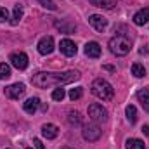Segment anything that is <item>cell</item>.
Wrapping results in <instances>:
<instances>
[{"mask_svg": "<svg viewBox=\"0 0 149 149\" xmlns=\"http://www.w3.org/2000/svg\"><path fill=\"white\" fill-rule=\"evenodd\" d=\"M81 74L74 70L70 71H63V73H47V71H40V73L31 76V83L38 88H49V87H63L68 83H73L76 80H80Z\"/></svg>", "mask_w": 149, "mask_h": 149, "instance_id": "obj_1", "label": "cell"}, {"mask_svg": "<svg viewBox=\"0 0 149 149\" xmlns=\"http://www.w3.org/2000/svg\"><path fill=\"white\" fill-rule=\"evenodd\" d=\"M92 94H94L97 99H101V101H111L113 95H114V88H113V85L108 80H104V78H95V80L92 81Z\"/></svg>", "mask_w": 149, "mask_h": 149, "instance_id": "obj_2", "label": "cell"}, {"mask_svg": "<svg viewBox=\"0 0 149 149\" xmlns=\"http://www.w3.org/2000/svg\"><path fill=\"white\" fill-rule=\"evenodd\" d=\"M132 49V42L130 38L125 37V35H114L109 40V50H111L114 56H127Z\"/></svg>", "mask_w": 149, "mask_h": 149, "instance_id": "obj_3", "label": "cell"}, {"mask_svg": "<svg viewBox=\"0 0 149 149\" xmlns=\"http://www.w3.org/2000/svg\"><path fill=\"white\" fill-rule=\"evenodd\" d=\"M88 116H90L92 121H95V123H102V121L108 120V109L102 108V104L94 102V104L88 106Z\"/></svg>", "mask_w": 149, "mask_h": 149, "instance_id": "obj_4", "label": "cell"}, {"mask_svg": "<svg viewBox=\"0 0 149 149\" xmlns=\"http://www.w3.org/2000/svg\"><path fill=\"white\" fill-rule=\"evenodd\" d=\"M101 135H102V130H101L99 123L92 121V123H88V125L83 127V139H85V141L95 142L97 139H101Z\"/></svg>", "mask_w": 149, "mask_h": 149, "instance_id": "obj_5", "label": "cell"}, {"mask_svg": "<svg viewBox=\"0 0 149 149\" xmlns=\"http://www.w3.org/2000/svg\"><path fill=\"white\" fill-rule=\"evenodd\" d=\"M9 61H10V64L16 70H21L23 71V70L28 68V56L24 52H12L10 57H9Z\"/></svg>", "mask_w": 149, "mask_h": 149, "instance_id": "obj_6", "label": "cell"}, {"mask_svg": "<svg viewBox=\"0 0 149 149\" xmlns=\"http://www.w3.org/2000/svg\"><path fill=\"white\" fill-rule=\"evenodd\" d=\"M3 92H5V95H7L9 99H19V97H23V95H24L26 88H24V85H23V83H12V85L5 87V88H3Z\"/></svg>", "mask_w": 149, "mask_h": 149, "instance_id": "obj_7", "label": "cell"}, {"mask_svg": "<svg viewBox=\"0 0 149 149\" xmlns=\"http://www.w3.org/2000/svg\"><path fill=\"white\" fill-rule=\"evenodd\" d=\"M37 47H38V52H40L42 56L52 54V50H54V38L52 37H42Z\"/></svg>", "mask_w": 149, "mask_h": 149, "instance_id": "obj_8", "label": "cell"}, {"mask_svg": "<svg viewBox=\"0 0 149 149\" xmlns=\"http://www.w3.org/2000/svg\"><path fill=\"white\" fill-rule=\"evenodd\" d=\"M59 50H61V54H64L66 57H71L76 54V43H74L73 40H70V38H64V40H61V43H59Z\"/></svg>", "mask_w": 149, "mask_h": 149, "instance_id": "obj_9", "label": "cell"}, {"mask_svg": "<svg viewBox=\"0 0 149 149\" xmlns=\"http://www.w3.org/2000/svg\"><path fill=\"white\" fill-rule=\"evenodd\" d=\"M88 23H90V26H92L95 31H104V30L108 28V19L102 17V16H99V14H92V16L88 17Z\"/></svg>", "mask_w": 149, "mask_h": 149, "instance_id": "obj_10", "label": "cell"}, {"mask_svg": "<svg viewBox=\"0 0 149 149\" xmlns=\"http://www.w3.org/2000/svg\"><path fill=\"white\" fill-rule=\"evenodd\" d=\"M148 21H149V7H144V9H141L139 12L134 14V23L137 26H144Z\"/></svg>", "mask_w": 149, "mask_h": 149, "instance_id": "obj_11", "label": "cell"}, {"mask_svg": "<svg viewBox=\"0 0 149 149\" xmlns=\"http://www.w3.org/2000/svg\"><path fill=\"white\" fill-rule=\"evenodd\" d=\"M57 134H59V128H57L54 123H45V125L42 127V135H43L45 139H56Z\"/></svg>", "mask_w": 149, "mask_h": 149, "instance_id": "obj_12", "label": "cell"}, {"mask_svg": "<svg viewBox=\"0 0 149 149\" xmlns=\"http://www.w3.org/2000/svg\"><path fill=\"white\" fill-rule=\"evenodd\" d=\"M85 54L88 56V57H99L101 56V45L97 43V42H88L87 45H85Z\"/></svg>", "mask_w": 149, "mask_h": 149, "instance_id": "obj_13", "label": "cell"}, {"mask_svg": "<svg viewBox=\"0 0 149 149\" xmlns=\"http://www.w3.org/2000/svg\"><path fill=\"white\" fill-rule=\"evenodd\" d=\"M38 106H40V99L38 97H30L24 104H23V109L28 113V114H35L38 109Z\"/></svg>", "mask_w": 149, "mask_h": 149, "instance_id": "obj_14", "label": "cell"}, {"mask_svg": "<svg viewBox=\"0 0 149 149\" xmlns=\"http://www.w3.org/2000/svg\"><path fill=\"white\" fill-rule=\"evenodd\" d=\"M92 5L95 7H101V9H106V10H111L116 7V0H88Z\"/></svg>", "mask_w": 149, "mask_h": 149, "instance_id": "obj_15", "label": "cell"}, {"mask_svg": "<svg viewBox=\"0 0 149 149\" xmlns=\"http://www.w3.org/2000/svg\"><path fill=\"white\" fill-rule=\"evenodd\" d=\"M137 99H139V102L142 104V108L149 111V90L148 88H142V90H139L137 92Z\"/></svg>", "mask_w": 149, "mask_h": 149, "instance_id": "obj_16", "label": "cell"}, {"mask_svg": "<svg viewBox=\"0 0 149 149\" xmlns=\"http://www.w3.org/2000/svg\"><path fill=\"white\" fill-rule=\"evenodd\" d=\"M125 148L127 149H146V144L141 139H128Z\"/></svg>", "mask_w": 149, "mask_h": 149, "instance_id": "obj_17", "label": "cell"}, {"mask_svg": "<svg viewBox=\"0 0 149 149\" xmlns=\"http://www.w3.org/2000/svg\"><path fill=\"white\" fill-rule=\"evenodd\" d=\"M23 17V7L17 3V5H14V14H12V19H10V24L12 26H16L17 23H19V19Z\"/></svg>", "mask_w": 149, "mask_h": 149, "instance_id": "obj_18", "label": "cell"}, {"mask_svg": "<svg viewBox=\"0 0 149 149\" xmlns=\"http://www.w3.org/2000/svg\"><path fill=\"white\" fill-rule=\"evenodd\" d=\"M125 114H127V120L134 125L135 121H137V109H135V106H127V109H125Z\"/></svg>", "mask_w": 149, "mask_h": 149, "instance_id": "obj_19", "label": "cell"}, {"mask_svg": "<svg viewBox=\"0 0 149 149\" xmlns=\"http://www.w3.org/2000/svg\"><path fill=\"white\" fill-rule=\"evenodd\" d=\"M132 74H134L135 78H142V76H146V68H144L142 64L135 63V64H132Z\"/></svg>", "mask_w": 149, "mask_h": 149, "instance_id": "obj_20", "label": "cell"}, {"mask_svg": "<svg viewBox=\"0 0 149 149\" xmlns=\"http://www.w3.org/2000/svg\"><path fill=\"white\" fill-rule=\"evenodd\" d=\"M68 121H70L71 125H81V116H80V113L70 111V114H68Z\"/></svg>", "mask_w": 149, "mask_h": 149, "instance_id": "obj_21", "label": "cell"}, {"mask_svg": "<svg viewBox=\"0 0 149 149\" xmlns=\"http://www.w3.org/2000/svg\"><path fill=\"white\" fill-rule=\"evenodd\" d=\"M10 76V68L5 63H0V80H7Z\"/></svg>", "mask_w": 149, "mask_h": 149, "instance_id": "obj_22", "label": "cell"}, {"mask_svg": "<svg viewBox=\"0 0 149 149\" xmlns=\"http://www.w3.org/2000/svg\"><path fill=\"white\" fill-rule=\"evenodd\" d=\"M81 95H83V88H81V87H74V88L70 90V99H71V101H78Z\"/></svg>", "mask_w": 149, "mask_h": 149, "instance_id": "obj_23", "label": "cell"}, {"mask_svg": "<svg viewBox=\"0 0 149 149\" xmlns=\"http://www.w3.org/2000/svg\"><path fill=\"white\" fill-rule=\"evenodd\" d=\"M64 95H66V92H64V88H61V87L52 92V99H54V101H63Z\"/></svg>", "mask_w": 149, "mask_h": 149, "instance_id": "obj_24", "label": "cell"}, {"mask_svg": "<svg viewBox=\"0 0 149 149\" xmlns=\"http://www.w3.org/2000/svg\"><path fill=\"white\" fill-rule=\"evenodd\" d=\"M38 2H40L45 9H49V10H56V9H57V5H56L52 0H38Z\"/></svg>", "mask_w": 149, "mask_h": 149, "instance_id": "obj_25", "label": "cell"}, {"mask_svg": "<svg viewBox=\"0 0 149 149\" xmlns=\"http://www.w3.org/2000/svg\"><path fill=\"white\" fill-rule=\"evenodd\" d=\"M7 19H9V10L5 7H0V23H3Z\"/></svg>", "mask_w": 149, "mask_h": 149, "instance_id": "obj_26", "label": "cell"}, {"mask_svg": "<svg viewBox=\"0 0 149 149\" xmlns=\"http://www.w3.org/2000/svg\"><path fill=\"white\" fill-rule=\"evenodd\" d=\"M56 26H57L59 30H64L66 33H70V31H73V30H74V24H73V26H66V24H63V23H59V21L56 23Z\"/></svg>", "mask_w": 149, "mask_h": 149, "instance_id": "obj_27", "label": "cell"}, {"mask_svg": "<svg viewBox=\"0 0 149 149\" xmlns=\"http://www.w3.org/2000/svg\"><path fill=\"white\" fill-rule=\"evenodd\" d=\"M33 144H35V148H37V149H45V146L42 144V141H40V139H33Z\"/></svg>", "mask_w": 149, "mask_h": 149, "instance_id": "obj_28", "label": "cell"}, {"mask_svg": "<svg viewBox=\"0 0 149 149\" xmlns=\"http://www.w3.org/2000/svg\"><path fill=\"white\" fill-rule=\"evenodd\" d=\"M142 132H144L146 135H149V127H148V125H144V127H142Z\"/></svg>", "mask_w": 149, "mask_h": 149, "instance_id": "obj_29", "label": "cell"}, {"mask_svg": "<svg viewBox=\"0 0 149 149\" xmlns=\"http://www.w3.org/2000/svg\"><path fill=\"white\" fill-rule=\"evenodd\" d=\"M61 149H73V148H70V146H64V148H61Z\"/></svg>", "mask_w": 149, "mask_h": 149, "instance_id": "obj_30", "label": "cell"}, {"mask_svg": "<svg viewBox=\"0 0 149 149\" xmlns=\"http://www.w3.org/2000/svg\"><path fill=\"white\" fill-rule=\"evenodd\" d=\"M26 149H31V148H26Z\"/></svg>", "mask_w": 149, "mask_h": 149, "instance_id": "obj_31", "label": "cell"}, {"mask_svg": "<svg viewBox=\"0 0 149 149\" xmlns=\"http://www.w3.org/2000/svg\"><path fill=\"white\" fill-rule=\"evenodd\" d=\"M7 149H10V148H7Z\"/></svg>", "mask_w": 149, "mask_h": 149, "instance_id": "obj_32", "label": "cell"}]
</instances>
